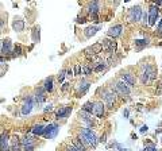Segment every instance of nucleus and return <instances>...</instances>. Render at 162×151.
<instances>
[{
  "instance_id": "nucleus-1",
  "label": "nucleus",
  "mask_w": 162,
  "mask_h": 151,
  "mask_svg": "<svg viewBox=\"0 0 162 151\" xmlns=\"http://www.w3.org/2000/svg\"><path fill=\"white\" fill-rule=\"evenodd\" d=\"M80 135H81V136H83L86 142H88L91 146H93V147H95L96 144H97V142H99L97 136H96V134L91 130V128H83V130H81V134H80Z\"/></svg>"
},
{
  "instance_id": "nucleus-2",
  "label": "nucleus",
  "mask_w": 162,
  "mask_h": 151,
  "mask_svg": "<svg viewBox=\"0 0 162 151\" xmlns=\"http://www.w3.org/2000/svg\"><path fill=\"white\" fill-rule=\"evenodd\" d=\"M58 130H60V127H58V124H55V123L46 125L45 132H43V136H45L46 139H53V138L57 136Z\"/></svg>"
},
{
  "instance_id": "nucleus-3",
  "label": "nucleus",
  "mask_w": 162,
  "mask_h": 151,
  "mask_svg": "<svg viewBox=\"0 0 162 151\" xmlns=\"http://www.w3.org/2000/svg\"><path fill=\"white\" fill-rule=\"evenodd\" d=\"M103 43L101 42H97V43H95L93 46L91 47H88V49H85V54L88 58H92V57H95V55H97L99 53H101V50H103Z\"/></svg>"
},
{
  "instance_id": "nucleus-4",
  "label": "nucleus",
  "mask_w": 162,
  "mask_h": 151,
  "mask_svg": "<svg viewBox=\"0 0 162 151\" xmlns=\"http://www.w3.org/2000/svg\"><path fill=\"white\" fill-rule=\"evenodd\" d=\"M143 15V11L141 8V5H135V7H132L130 9V16L129 19L131 22H139L141 20V16Z\"/></svg>"
},
{
  "instance_id": "nucleus-5",
  "label": "nucleus",
  "mask_w": 162,
  "mask_h": 151,
  "mask_svg": "<svg viewBox=\"0 0 162 151\" xmlns=\"http://www.w3.org/2000/svg\"><path fill=\"white\" fill-rule=\"evenodd\" d=\"M34 100H35V103L40 105L43 101L46 100V89L43 86H38L35 89V94H34Z\"/></svg>"
},
{
  "instance_id": "nucleus-6",
  "label": "nucleus",
  "mask_w": 162,
  "mask_h": 151,
  "mask_svg": "<svg viewBox=\"0 0 162 151\" xmlns=\"http://www.w3.org/2000/svg\"><path fill=\"white\" fill-rule=\"evenodd\" d=\"M34 104H35L34 97L33 96L27 97V99L24 100V103H23V107H22V113H23V115H29V113L31 112V109H33Z\"/></svg>"
},
{
  "instance_id": "nucleus-7",
  "label": "nucleus",
  "mask_w": 162,
  "mask_h": 151,
  "mask_svg": "<svg viewBox=\"0 0 162 151\" xmlns=\"http://www.w3.org/2000/svg\"><path fill=\"white\" fill-rule=\"evenodd\" d=\"M158 18V7L157 5H151L150 11H149V26H154Z\"/></svg>"
},
{
  "instance_id": "nucleus-8",
  "label": "nucleus",
  "mask_w": 162,
  "mask_h": 151,
  "mask_svg": "<svg viewBox=\"0 0 162 151\" xmlns=\"http://www.w3.org/2000/svg\"><path fill=\"white\" fill-rule=\"evenodd\" d=\"M120 77H122V81H124L129 86H135V77H134L131 73H129V72H122Z\"/></svg>"
},
{
  "instance_id": "nucleus-9",
  "label": "nucleus",
  "mask_w": 162,
  "mask_h": 151,
  "mask_svg": "<svg viewBox=\"0 0 162 151\" xmlns=\"http://www.w3.org/2000/svg\"><path fill=\"white\" fill-rule=\"evenodd\" d=\"M70 112H72V107H61L55 113V119H58V120L60 119H66Z\"/></svg>"
},
{
  "instance_id": "nucleus-10",
  "label": "nucleus",
  "mask_w": 162,
  "mask_h": 151,
  "mask_svg": "<svg viewBox=\"0 0 162 151\" xmlns=\"http://www.w3.org/2000/svg\"><path fill=\"white\" fill-rule=\"evenodd\" d=\"M101 43H103V46L111 53V54H114V51L116 50V42H115L114 39H108V38H105V39L101 40Z\"/></svg>"
},
{
  "instance_id": "nucleus-11",
  "label": "nucleus",
  "mask_w": 162,
  "mask_h": 151,
  "mask_svg": "<svg viewBox=\"0 0 162 151\" xmlns=\"http://www.w3.org/2000/svg\"><path fill=\"white\" fill-rule=\"evenodd\" d=\"M115 86H116L118 92L122 93V94H130V93H131V89H130L129 85L124 83V81H118Z\"/></svg>"
},
{
  "instance_id": "nucleus-12",
  "label": "nucleus",
  "mask_w": 162,
  "mask_h": 151,
  "mask_svg": "<svg viewBox=\"0 0 162 151\" xmlns=\"http://www.w3.org/2000/svg\"><path fill=\"white\" fill-rule=\"evenodd\" d=\"M122 30H123V26H122V24H116V26L111 27L110 30L107 31V35L111 37L112 39H114V38H116V37L120 35V34H122Z\"/></svg>"
},
{
  "instance_id": "nucleus-13",
  "label": "nucleus",
  "mask_w": 162,
  "mask_h": 151,
  "mask_svg": "<svg viewBox=\"0 0 162 151\" xmlns=\"http://www.w3.org/2000/svg\"><path fill=\"white\" fill-rule=\"evenodd\" d=\"M103 100H104L105 103L108 104V107L110 108H112V103H114V100H115V94L112 93V92H110L108 89H105L104 92H103Z\"/></svg>"
},
{
  "instance_id": "nucleus-14",
  "label": "nucleus",
  "mask_w": 162,
  "mask_h": 151,
  "mask_svg": "<svg viewBox=\"0 0 162 151\" xmlns=\"http://www.w3.org/2000/svg\"><path fill=\"white\" fill-rule=\"evenodd\" d=\"M93 113H95L99 119H103V116H104V104L101 101L95 103V111H93Z\"/></svg>"
},
{
  "instance_id": "nucleus-15",
  "label": "nucleus",
  "mask_w": 162,
  "mask_h": 151,
  "mask_svg": "<svg viewBox=\"0 0 162 151\" xmlns=\"http://www.w3.org/2000/svg\"><path fill=\"white\" fill-rule=\"evenodd\" d=\"M79 118H80L84 123H85V124L91 125V127H92L93 124H95V123H93V120H92V118H91V115H89V113H86V112H84V111H80V112H79Z\"/></svg>"
},
{
  "instance_id": "nucleus-16",
  "label": "nucleus",
  "mask_w": 162,
  "mask_h": 151,
  "mask_svg": "<svg viewBox=\"0 0 162 151\" xmlns=\"http://www.w3.org/2000/svg\"><path fill=\"white\" fill-rule=\"evenodd\" d=\"M11 53V40L10 39H3L2 40V55L10 54Z\"/></svg>"
},
{
  "instance_id": "nucleus-17",
  "label": "nucleus",
  "mask_w": 162,
  "mask_h": 151,
  "mask_svg": "<svg viewBox=\"0 0 162 151\" xmlns=\"http://www.w3.org/2000/svg\"><path fill=\"white\" fill-rule=\"evenodd\" d=\"M12 27H14L15 31L20 33V31H23V28H24V20H22L20 18H15L14 23H12Z\"/></svg>"
},
{
  "instance_id": "nucleus-18",
  "label": "nucleus",
  "mask_w": 162,
  "mask_h": 151,
  "mask_svg": "<svg viewBox=\"0 0 162 151\" xmlns=\"http://www.w3.org/2000/svg\"><path fill=\"white\" fill-rule=\"evenodd\" d=\"M91 68L93 69V72L99 73V72H103V70L107 69V64H105L104 61H97V62H95L93 65H91Z\"/></svg>"
},
{
  "instance_id": "nucleus-19",
  "label": "nucleus",
  "mask_w": 162,
  "mask_h": 151,
  "mask_svg": "<svg viewBox=\"0 0 162 151\" xmlns=\"http://www.w3.org/2000/svg\"><path fill=\"white\" fill-rule=\"evenodd\" d=\"M100 11V3L99 2H92L88 4V12L92 15H96L97 12Z\"/></svg>"
},
{
  "instance_id": "nucleus-20",
  "label": "nucleus",
  "mask_w": 162,
  "mask_h": 151,
  "mask_svg": "<svg viewBox=\"0 0 162 151\" xmlns=\"http://www.w3.org/2000/svg\"><path fill=\"white\" fill-rule=\"evenodd\" d=\"M45 125L43 124H35L33 127V134H34V136H40V135H43V132H45Z\"/></svg>"
},
{
  "instance_id": "nucleus-21",
  "label": "nucleus",
  "mask_w": 162,
  "mask_h": 151,
  "mask_svg": "<svg viewBox=\"0 0 162 151\" xmlns=\"http://www.w3.org/2000/svg\"><path fill=\"white\" fill-rule=\"evenodd\" d=\"M81 111H84V112L89 113V115H92L93 111H95V103H92V101L85 103L83 107H81Z\"/></svg>"
},
{
  "instance_id": "nucleus-22",
  "label": "nucleus",
  "mask_w": 162,
  "mask_h": 151,
  "mask_svg": "<svg viewBox=\"0 0 162 151\" xmlns=\"http://www.w3.org/2000/svg\"><path fill=\"white\" fill-rule=\"evenodd\" d=\"M99 31V27H96V26H91V27H88V28H85V31H84V34H85V37L86 38H91L93 37L96 33Z\"/></svg>"
},
{
  "instance_id": "nucleus-23",
  "label": "nucleus",
  "mask_w": 162,
  "mask_h": 151,
  "mask_svg": "<svg viewBox=\"0 0 162 151\" xmlns=\"http://www.w3.org/2000/svg\"><path fill=\"white\" fill-rule=\"evenodd\" d=\"M43 88L46 89V92H53V77H48L43 83Z\"/></svg>"
},
{
  "instance_id": "nucleus-24",
  "label": "nucleus",
  "mask_w": 162,
  "mask_h": 151,
  "mask_svg": "<svg viewBox=\"0 0 162 151\" xmlns=\"http://www.w3.org/2000/svg\"><path fill=\"white\" fill-rule=\"evenodd\" d=\"M22 144H23V146H30V144H34V136H31V135H26V136L22 139Z\"/></svg>"
},
{
  "instance_id": "nucleus-25",
  "label": "nucleus",
  "mask_w": 162,
  "mask_h": 151,
  "mask_svg": "<svg viewBox=\"0 0 162 151\" xmlns=\"http://www.w3.org/2000/svg\"><path fill=\"white\" fill-rule=\"evenodd\" d=\"M80 86H79V93H84V92H86V89L89 88V83L88 81H81V83L79 84Z\"/></svg>"
},
{
  "instance_id": "nucleus-26",
  "label": "nucleus",
  "mask_w": 162,
  "mask_h": 151,
  "mask_svg": "<svg viewBox=\"0 0 162 151\" xmlns=\"http://www.w3.org/2000/svg\"><path fill=\"white\" fill-rule=\"evenodd\" d=\"M73 144H74V146H76V147H77V149H79V151H86V149H85V146H84V144H83V143H81V142H80V139H79V138H77V139H74V140H73Z\"/></svg>"
},
{
  "instance_id": "nucleus-27",
  "label": "nucleus",
  "mask_w": 162,
  "mask_h": 151,
  "mask_svg": "<svg viewBox=\"0 0 162 151\" xmlns=\"http://www.w3.org/2000/svg\"><path fill=\"white\" fill-rule=\"evenodd\" d=\"M33 39H34V42H38V40H39V27H35V28H34Z\"/></svg>"
},
{
  "instance_id": "nucleus-28",
  "label": "nucleus",
  "mask_w": 162,
  "mask_h": 151,
  "mask_svg": "<svg viewBox=\"0 0 162 151\" xmlns=\"http://www.w3.org/2000/svg\"><path fill=\"white\" fill-rule=\"evenodd\" d=\"M149 43V40L147 39H138V40H135V45H141V46H146Z\"/></svg>"
},
{
  "instance_id": "nucleus-29",
  "label": "nucleus",
  "mask_w": 162,
  "mask_h": 151,
  "mask_svg": "<svg viewBox=\"0 0 162 151\" xmlns=\"http://www.w3.org/2000/svg\"><path fill=\"white\" fill-rule=\"evenodd\" d=\"M65 73H66V70H61L60 73H58V81H60V83H62V81H64L65 76H66Z\"/></svg>"
},
{
  "instance_id": "nucleus-30",
  "label": "nucleus",
  "mask_w": 162,
  "mask_h": 151,
  "mask_svg": "<svg viewBox=\"0 0 162 151\" xmlns=\"http://www.w3.org/2000/svg\"><path fill=\"white\" fill-rule=\"evenodd\" d=\"M66 151H79V149H77L74 144H68V146H66Z\"/></svg>"
},
{
  "instance_id": "nucleus-31",
  "label": "nucleus",
  "mask_w": 162,
  "mask_h": 151,
  "mask_svg": "<svg viewBox=\"0 0 162 151\" xmlns=\"http://www.w3.org/2000/svg\"><path fill=\"white\" fill-rule=\"evenodd\" d=\"M93 72V69L91 68V66H85V68H84V73H85L86 76H89Z\"/></svg>"
},
{
  "instance_id": "nucleus-32",
  "label": "nucleus",
  "mask_w": 162,
  "mask_h": 151,
  "mask_svg": "<svg viewBox=\"0 0 162 151\" xmlns=\"http://www.w3.org/2000/svg\"><path fill=\"white\" fill-rule=\"evenodd\" d=\"M157 34H160L161 38H162V19L160 20V23H158V27H157Z\"/></svg>"
},
{
  "instance_id": "nucleus-33",
  "label": "nucleus",
  "mask_w": 162,
  "mask_h": 151,
  "mask_svg": "<svg viewBox=\"0 0 162 151\" xmlns=\"http://www.w3.org/2000/svg\"><path fill=\"white\" fill-rule=\"evenodd\" d=\"M142 19H143V23H147L149 24V14H146V12H143V15H142Z\"/></svg>"
},
{
  "instance_id": "nucleus-34",
  "label": "nucleus",
  "mask_w": 162,
  "mask_h": 151,
  "mask_svg": "<svg viewBox=\"0 0 162 151\" xmlns=\"http://www.w3.org/2000/svg\"><path fill=\"white\" fill-rule=\"evenodd\" d=\"M23 151H34V144H30V146H23Z\"/></svg>"
},
{
  "instance_id": "nucleus-35",
  "label": "nucleus",
  "mask_w": 162,
  "mask_h": 151,
  "mask_svg": "<svg viewBox=\"0 0 162 151\" xmlns=\"http://www.w3.org/2000/svg\"><path fill=\"white\" fill-rule=\"evenodd\" d=\"M20 51H22L20 45H16V46H15V55H19V54H20Z\"/></svg>"
},
{
  "instance_id": "nucleus-36",
  "label": "nucleus",
  "mask_w": 162,
  "mask_h": 151,
  "mask_svg": "<svg viewBox=\"0 0 162 151\" xmlns=\"http://www.w3.org/2000/svg\"><path fill=\"white\" fill-rule=\"evenodd\" d=\"M81 73V66L80 65H76V68H74V74L79 76Z\"/></svg>"
},
{
  "instance_id": "nucleus-37",
  "label": "nucleus",
  "mask_w": 162,
  "mask_h": 151,
  "mask_svg": "<svg viewBox=\"0 0 162 151\" xmlns=\"http://www.w3.org/2000/svg\"><path fill=\"white\" fill-rule=\"evenodd\" d=\"M51 109H53V105H51V104H49V105L43 109V112H49V111H51Z\"/></svg>"
},
{
  "instance_id": "nucleus-38",
  "label": "nucleus",
  "mask_w": 162,
  "mask_h": 151,
  "mask_svg": "<svg viewBox=\"0 0 162 151\" xmlns=\"http://www.w3.org/2000/svg\"><path fill=\"white\" fill-rule=\"evenodd\" d=\"M147 131V125H142V128H141V132H146Z\"/></svg>"
},
{
  "instance_id": "nucleus-39",
  "label": "nucleus",
  "mask_w": 162,
  "mask_h": 151,
  "mask_svg": "<svg viewBox=\"0 0 162 151\" xmlns=\"http://www.w3.org/2000/svg\"><path fill=\"white\" fill-rule=\"evenodd\" d=\"M99 140H100V142H105V135H104V136H101Z\"/></svg>"
},
{
  "instance_id": "nucleus-40",
  "label": "nucleus",
  "mask_w": 162,
  "mask_h": 151,
  "mask_svg": "<svg viewBox=\"0 0 162 151\" xmlns=\"http://www.w3.org/2000/svg\"><path fill=\"white\" fill-rule=\"evenodd\" d=\"M124 116H126V118L129 116V109H126V111H124Z\"/></svg>"
},
{
  "instance_id": "nucleus-41",
  "label": "nucleus",
  "mask_w": 162,
  "mask_h": 151,
  "mask_svg": "<svg viewBox=\"0 0 162 151\" xmlns=\"http://www.w3.org/2000/svg\"><path fill=\"white\" fill-rule=\"evenodd\" d=\"M157 5H162V2H158V3H157Z\"/></svg>"
},
{
  "instance_id": "nucleus-42",
  "label": "nucleus",
  "mask_w": 162,
  "mask_h": 151,
  "mask_svg": "<svg viewBox=\"0 0 162 151\" xmlns=\"http://www.w3.org/2000/svg\"><path fill=\"white\" fill-rule=\"evenodd\" d=\"M142 151H146V150H142Z\"/></svg>"
}]
</instances>
